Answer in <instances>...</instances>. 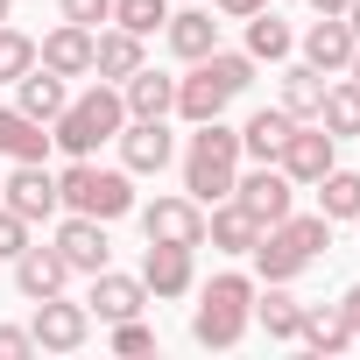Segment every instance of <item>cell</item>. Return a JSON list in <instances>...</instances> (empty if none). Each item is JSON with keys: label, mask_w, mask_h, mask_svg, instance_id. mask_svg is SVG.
I'll return each instance as SVG.
<instances>
[{"label": "cell", "mask_w": 360, "mask_h": 360, "mask_svg": "<svg viewBox=\"0 0 360 360\" xmlns=\"http://www.w3.org/2000/svg\"><path fill=\"white\" fill-rule=\"evenodd\" d=\"M141 233L162 240V248H205V205L184 191V198H155L141 205Z\"/></svg>", "instance_id": "8"}, {"label": "cell", "mask_w": 360, "mask_h": 360, "mask_svg": "<svg viewBox=\"0 0 360 360\" xmlns=\"http://www.w3.org/2000/svg\"><path fill=\"white\" fill-rule=\"evenodd\" d=\"M57 15L78 29H99V22H113V0H57Z\"/></svg>", "instance_id": "34"}, {"label": "cell", "mask_w": 360, "mask_h": 360, "mask_svg": "<svg viewBox=\"0 0 360 360\" xmlns=\"http://www.w3.org/2000/svg\"><path fill=\"white\" fill-rule=\"evenodd\" d=\"M233 205H240V212H255L262 226H276L283 212H297V184H290L276 162H255V169H240V176H233Z\"/></svg>", "instance_id": "7"}, {"label": "cell", "mask_w": 360, "mask_h": 360, "mask_svg": "<svg viewBox=\"0 0 360 360\" xmlns=\"http://www.w3.org/2000/svg\"><path fill=\"white\" fill-rule=\"evenodd\" d=\"M290 50H297V36H290V22H283L276 8L248 15V57H255V64H283Z\"/></svg>", "instance_id": "29"}, {"label": "cell", "mask_w": 360, "mask_h": 360, "mask_svg": "<svg viewBox=\"0 0 360 360\" xmlns=\"http://www.w3.org/2000/svg\"><path fill=\"white\" fill-rule=\"evenodd\" d=\"M353 50H360V36L346 29V15H325V22H311V29H304V64H318L325 78H332V71H346V64H353Z\"/></svg>", "instance_id": "17"}, {"label": "cell", "mask_w": 360, "mask_h": 360, "mask_svg": "<svg viewBox=\"0 0 360 360\" xmlns=\"http://www.w3.org/2000/svg\"><path fill=\"white\" fill-rule=\"evenodd\" d=\"M141 283H148V297H191V290H198V248H162V240H148Z\"/></svg>", "instance_id": "12"}, {"label": "cell", "mask_w": 360, "mask_h": 360, "mask_svg": "<svg viewBox=\"0 0 360 360\" xmlns=\"http://www.w3.org/2000/svg\"><path fill=\"white\" fill-rule=\"evenodd\" d=\"M318 127H325L332 141H346V134H360V85H353V78H339V85H325V106H318Z\"/></svg>", "instance_id": "31"}, {"label": "cell", "mask_w": 360, "mask_h": 360, "mask_svg": "<svg viewBox=\"0 0 360 360\" xmlns=\"http://www.w3.org/2000/svg\"><path fill=\"white\" fill-rule=\"evenodd\" d=\"M262 8H269V0H219V15H226V22H248V15H262Z\"/></svg>", "instance_id": "38"}, {"label": "cell", "mask_w": 360, "mask_h": 360, "mask_svg": "<svg viewBox=\"0 0 360 360\" xmlns=\"http://www.w3.org/2000/svg\"><path fill=\"white\" fill-rule=\"evenodd\" d=\"M297 318H304V304L290 297V283H269V290H255V325H262L269 339H297Z\"/></svg>", "instance_id": "30"}, {"label": "cell", "mask_w": 360, "mask_h": 360, "mask_svg": "<svg viewBox=\"0 0 360 360\" xmlns=\"http://www.w3.org/2000/svg\"><path fill=\"white\" fill-rule=\"evenodd\" d=\"M311 191H318V212H325L332 226H339V219H360V169H339V162H332Z\"/></svg>", "instance_id": "28"}, {"label": "cell", "mask_w": 360, "mask_h": 360, "mask_svg": "<svg viewBox=\"0 0 360 360\" xmlns=\"http://www.w3.org/2000/svg\"><path fill=\"white\" fill-rule=\"evenodd\" d=\"M0 205H15L29 226L64 212V198H57V176H50L43 162H15V176H0Z\"/></svg>", "instance_id": "10"}, {"label": "cell", "mask_w": 360, "mask_h": 360, "mask_svg": "<svg viewBox=\"0 0 360 360\" xmlns=\"http://www.w3.org/2000/svg\"><path fill=\"white\" fill-rule=\"evenodd\" d=\"M22 71H36V36H22V29L0 22V85H15Z\"/></svg>", "instance_id": "33"}, {"label": "cell", "mask_w": 360, "mask_h": 360, "mask_svg": "<svg viewBox=\"0 0 360 360\" xmlns=\"http://www.w3.org/2000/svg\"><path fill=\"white\" fill-rule=\"evenodd\" d=\"M64 283H71V269H64L57 248H36V240H29V248L15 255V290H22L29 304H36V297H57Z\"/></svg>", "instance_id": "19"}, {"label": "cell", "mask_w": 360, "mask_h": 360, "mask_svg": "<svg viewBox=\"0 0 360 360\" xmlns=\"http://www.w3.org/2000/svg\"><path fill=\"white\" fill-rule=\"evenodd\" d=\"M120 99H127V120H169V106H176V78H162V71H134V78H120Z\"/></svg>", "instance_id": "21"}, {"label": "cell", "mask_w": 360, "mask_h": 360, "mask_svg": "<svg viewBox=\"0 0 360 360\" xmlns=\"http://www.w3.org/2000/svg\"><path fill=\"white\" fill-rule=\"evenodd\" d=\"M36 353V332L29 325H0V360H29Z\"/></svg>", "instance_id": "37"}, {"label": "cell", "mask_w": 360, "mask_h": 360, "mask_svg": "<svg viewBox=\"0 0 360 360\" xmlns=\"http://www.w3.org/2000/svg\"><path fill=\"white\" fill-rule=\"evenodd\" d=\"M297 339H304L311 353H346V346H353V325L339 318V304H304Z\"/></svg>", "instance_id": "27"}, {"label": "cell", "mask_w": 360, "mask_h": 360, "mask_svg": "<svg viewBox=\"0 0 360 360\" xmlns=\"http://www.w3.org/2000/svg\"><path fill=\"white\" fill-rule=\"evenodd\" d=\"M332 148H339V141H332L318 120H297V127H290V141H283V155H276V169L290 176L297 191H311L318 176L332 169Z\"/></svg>", "instance_id": "9"}, {"label": "cell", "mask_w": 360, "mask_h": 360, "mask_svg": "<svg viewBox=\"0 0 360 360\" xmlns=\"http://www.w3.org/2000/svg\"><path fill=\"white\" fill-rule=\"evenodd\" d=\"M113 141H120V169H127V176H155V169H169V155H176V134H169L162 120H127Z\"/></svg>", "instance_id": "11"}, {"label": "cell", "mask_w": 360, "mask_h": 360, "mask_svg": "<svg viewBox=\"0 0 360 360\" xmlns=\"http://www.w3.org/2000/svg\"><path fill=\"white\" fill-rule=\"evenodd\" d=\"M162 36H169V57H184V64H198V57L219 50V22H212L205 8H176V15L162 22Z\"/></svg>", "instance_id": "20"}, {"label": "cell", "mask_w": 360, "mask_h": 360, "mask_svg": "<svg viewBox=\"0 0 360 360\" xmlns=\"http://www.w3.org/2000/svg\"><path fill=\"white\" fill-rule=\"evenodd\" d=\"M22 248H29V219H22L15 205H0V262H15Z\"/></svg>", "instance_id": "35"}, {"label": "cell", "mask_w": 360, "mask_h": 360, "mask_svg": "<svg viewBox=\"0 0 360 360\" xmlns=\"http://www.w3.org/2000/svg\"><path fill=\"white\" fill-rule=\"evenodd\" d=\"M127 127V99H120V85H92V92H78V99H64V113L50 120V148H64V155H99V141H113Z\"/></svg>", "instance_id": "3"}, {"label": "cell", "mask_w": 360, "mask_h": 360, "mask_svg": "<svg viewBox=\"0 0 360 360\" xmlns=\"http://www.w3.org/2000/svg\"><path fill=\"white\" fill-rule=\"evenodd\" d=\"M325 248H332V219L325 212H283L276 226H262L255 269H262V283H297Z\"/></svg>", "instance_id": "1"}, {"label": "cell", "mask_w": 360, "mask_h": 360, "mask_svg": "<svg viewBox=\"0 0 360 360\" xmlns=\"http://www.w3.org/2000/svg\"><path fill=\"white\" fill-rule=\"evenodd\" d=\"M339 318H346V325H353V339H360V283L339 297Z\"/></svg>", "instance_id": "39"}, {"label": "cell", "mask_w": 360, "mask_h": 360, "mask_svg": "<svg viewBox=\"0 0 360 360\" xmlns=\"http://www.w3.org/2000/svg\"><path fill=\"white\" fill-rule=\"evenodd\" d=\"M162 22H169V0H113V29H127V36H141V43H148Z\"/></svg>", "instance_id": "32"}, {"label": "cell", "mask_w": 360, "mask_h": 360, "mask_svg": "<svg viewBox=\"0 0 360 360\" xmlns=\"http://www.w3.org/2000/svg\"><path fill=\"white\" fill-rule=\"evenodd\" d=\"M346 29H353V36H360V0H346Z\"/></svg>", "instance_id": "41"}, {"label": "cell", "mask_w": 360, "mask_h": 360, "mask_svg": "<svg viewBox=\"0 0 360 360\" xmlns=\"http://www.w3.org/2000/svg\"><path fill=\"white\" fill-rule=\"evenodd\" d=\"M325 85H332V78H325L318 64H290V71H283V99H276V106H283L290 120H318V106H325Z\"/></svg>", "instance_id": "25"}, {"label": "cell", "mask_w": 360, "mask_h": 360, "mask_svg": "<svg viewBox=\"0 0 360 360\" xmlns=\"http://www.w3.org/2000/svg\"><path fill=\"white\" fill-rule=\"evenodd\" d=\"M113 353H155V332H148L141 318H120V325H113Z\"/></svg>", "instance_id": "36"}, {"label": "cell", "mask_w": 360, "mask_h": 360, "mask_svg": "<svg viewBox=\"0 0 360 360\" xmlns=\"http://www.w3.org/2000/svg\"><path fill=\"white\" fill-rule=\"evenodd\" d=\"M8 8H15V0H0V22H8Z\"/></svg>", "instance_id": "43"}, {"label": "cell", "mask_w": 360, "mask_h": 360, "mask_svg": "<svg viewBox=\"0 0 360 360\" xmlns=\"http://www.w3.org/2000/svg\"><path fill=\"white\" fill-rule=\"evenodd\" d=\"M85 311H92V318H106V325L141 318V311H148V283H141V276H113V269H99V276H92Z\"/></svg>", "instance_id": "15"}, {"label": "cell", "mask_w": 360, "mask_h": 360, "mask_svg": "<svg viewBox=\"0 0 360 360\" xmlns=\"http://www.w3.org/2000/svg\"><path fill=\"white\" fill-rule=\"evenodd\" d=\"M57 255H64V269L71 276H99L106 269V219H85V212H71L64 226H57Z\"/></svg>", "instance_id": "14"}, {"label": "cell", "mask_w": 360, "mask_h": 360, "mask_svg": "<svg viewBox=\"0 0 360 360\" xmlns=\"http://www.w3.org/2000/svg\"><path fill=\"white\" fill-rule=\"evenodd\" d=\"M57 198H64V212H85V219H127L134 212V176L127 169H99L92 155H71L64 169H57Z\"/></svg>", "instance_id": "5"}, {"label": "cell", "mask_w": 360, "mask_h": 360, "mask_svg": "<svg viewBox=\"0 0 360 360\" xmlns=\"http://www.w3.org/2000/svg\"><path fill=\"white\" fill-rule=\"evenodd\" d=\"M346 78H353V85H360V50H353V64H346Z\"/></svg>", "instance_id": "42"}, {"label": "cell", "mask_w": 360, "mask_h": 360, "mask_svg": "<svg viewBox=\"0 0 360 360\" xmlns=\"http://www.w3.org/2000/svg\"><path fill=\"white\" fill-rule=\"evenodd\" d=\"M205 240H212L219 255H255L262 219H255V212H240L233 198H219V205H205Z\"/></svg>", "instance_id": "18"}, {"label": "cell", "mask_w": 360, "mask_h": 360, "mask_svg": "<svg viewBox=\"0 0 360 360\" xmlns=\"http://www.w3.org/2000/svg\"><path fill=\"white\" fill-rule=\"evenodd\" d=\"M29 332H36V353H78L92 339V311L85 304H64V290H57V297H36Z\"/></svg>", "instance_id": "6"}, {"label": "cell", "mask_w": 360, "mask_h": 360, "mask_svg": "<svg viewBox=\"0 0 360 360\" xmlns=\"http://www.w3.org/2000/svg\"><path fill=\"white\" fill-rule=\"evenodd\" d=\"M92 71H99L106 85L134 78V71H141V36H127V29H99V36H92Z\"/></svg>", "instance_id": "22"}, {"label": "cell", "mask_w": 360, "mask_h": 360, "mask_svg": "<svg viewBox=\"0 0 360 360\" xmlns=\"http://www.w3.org/2000/svg\"><path fill=\"white\" fill-rule=\"evenodd\" d=\"M248 325H255V276H240V269L212 276V283L198 290L191 339H198V346H212V353H233V346L248 339Z\"/></svg>", "instance_id": "2"}, {"label": "cell", "mask_w": 360, "mask_h": 360, "mask_svg": "<svg viewBox=\"0 0 360 360\" xmlns=\"http://www.w3.org/2000/svg\"><path fill=\"white\" fill-rule=\"evenodd\" d=\"M226 106H233V92H226V85H219V71L198 57V64H191V78H176V106H169V113H184V120L198 127V120H219Z\"/></svg>", "instance_id": "16"}, {"label": "cell", "mask_w": 360, "mask_h": 360, "mask_svg": "<svg viewBox=\"0 0 360 360\" xmlns=\"http://www.w3.org/2000/svg\"><path fill=\"white\" fill-rule=\"evenodd\" d=\"M0 155H8V162H43L50 155L43 120H29L22 106H0Z\"/></svg>", "instance_id": "24"}, {"label": "cell", "mask_w": 360, "mask_h": 360, "mask_svg": "<svg viewBox=\"0 0 360 360\" xmlns=\"http://www.w3.org/2000/svg\"><path fill=\"white\" fill-rule=\"evenodd\" d=\"M92 36H99V29L57 22V29L36 43V64H43V71H57V78H92Z\"/></svg>", "instance_id": "13"}, {"label": "cell", "mask_w": 360, "mask_h": 360, "mask_svg": "<svg viewBox=\"0 0 360 360\" xmlns=\"http://www.w3.org/2000/svg\"><path fill=\"white\" fill-rule=\"evenodd\" d=\"M311 15H346V0H311Z\"/></svg>", "instance_id": "40"}, {"label": "cell", "mask_w": 360, "mask_h": 360, "mask_svg": "<svg viewBox=\"0 0 360 360\" xmlns=\"http://www.w3.org/2000/svg\"><path fill=\"white\" fill-rule=\"evenodd\" d=\"M290 113L283 106H262V113H248V127H240V155H255V162H276L283 155V141H290Z\"/></svg>", "instance_id": "26"}, {"label": "cell", "mask_w": 360, "mask_h": 360, "mask_svg": "<svg viewBox=\"0 0 360 360\" xmlns=\"http://www.w3.org/2000/svg\"><path fill=\"white\" fill-rule=\"evenodd\" d=\"M64 99H71V92H64V78H57V71H43V64L15 78V106H22L29 120H43V127L64 113Z\"/></svg>", "instance_id": "23"}, {"label": "cell", "mask_w": 360, "mask_h": 360, "mask_svg": "<svg viewBox=\"0 0 360 360\" xmlns=\"http://www.w3.org/2000/svg\"><path fill=\"white\" fill-rule=\"evenodd\" d=\"M233 176H240V127L198 120V134L184 148V191L198 205H219V198H233Z\"/></svg>", "instance_id": "4"}]
</instances>
